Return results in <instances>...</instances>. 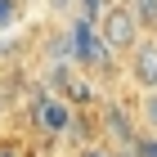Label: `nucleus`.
<instances>
[{
  "instance_id": "9d476101",
  "label": "nucleus",
  "mask_w": 157,
  "mask_h": 157,
  "mask_svg": "<svg viewBox=\"0 0 157 157\" xmlns=\"http://www.w3.org/2000/svg\"><path fill=\"white\" fill-rule=\"evenodd\" d=\"M13 5H18V0H0V23H9V18H13Z\"/></svg>"
},
{
  "instance_id": "20e7f679",
  "label": "nucleus",
  "mask_w": 157,
  "mask_h": 157,
  "mask_svg": "<svg viewBox=\"0 0 157 157\" xmlns=\"http://www.w3.org/2000/svg\"><path fill=\"white\" fill-rule=\"evenodd\" d=\"M103 126H108V135L117 139V144H135V130H130V121H126V108H117V103H112L108 117H103Z\"/></svg>"
},
{
  "instance_id": "f257e3e1",
  "label": "nucleus",
  "mask_w": 157,
  "mask_h": 157,
  "mask_svg": "<svg viewBox=\"0 0 157 157\" xmlns=\"http://www.w3.org/2000/svg\"><path fill=\"white\" fill-rule=\"evenodd\" d=\"M135 40H139V27L126 13V5H112V9L99 13V45L103 49H130Z\"/></svg>"
},
{
  "instance_id": "f8f14e48",
  "label": "nucleus",
  "mask_w": 157,
  "mask_h": 157,
  "mask_svg": "<svg viewBox=\"0 0 157 157\" xmlns=\"http://www.w3.org/2000/svg\"><path fill=\"white\" fill-rule=\"evenodd\" d=\"M63 5H67V0H54V9H63Z\"/></svg>"
},
{
  "instance_id": "2eb2a0df",
  "label": "nucleus",
  "mask_w": 157,
  "mask_h": 157,
  "mask_svg": "<svg viewBox=\"0 0 157 157\" xmlns=\"http://www.w3.org/2000/svg\"><path fill=\"white\" fill-rule=\"evenodd\" d=\"M153 45H157V40H153Z\"/></svg>"
},
{
  "instance_id": "0eeeda50",
  "label": "nucleus",
  "mask_w": 157,
  "mask_h": 157,
  "mask_svg": "<svg viewBox=\"0 0 157 157\" xmlns=\"http://www.w3.org/2000/svg\"><path fill=\"white\" fill-rule=\"evenodd\" d=\"M144 121L157 130V90H144Z\"/></svg>"
},
{
  "instance_id": "1a4fd4ad",
  "label": "nucleus",
  "mask_w": 157,
  "mask_h": 157,
  "mask_svg": "<svg viewBox=\"0 0 157 157\" xmlns=\"http://www.w3.org/2000/svg\"><path fill=\"white\" fill-rule=\"evenodd\" d=\"M81 13H85V23H90V18L103 13V5H99V0H81Z\"/></svg>"
},
{
  "instance_id": "39448f33",
  "label": "nucleus",
  "mask_w": 157,
  "mask_h": 157,
  "mask_svg": "<svg viewBox=\"0 0 157 157\" xmlns=\"http://www.w3.org/2000/svg\"><path fill=\"white\" fill-rule=\"evenodd\" d=\"M36 121H45L49 130H63V126H67V108L54 103V99H40L36 103Z\"/></svg>"
},
{
  "instance_id": "f03ea898",
  "label": "nucleus",
  "mask_w": 157,
  "mask_h": 157,
  "mask_svg": "<svg viewBox=\"0 0 157 157\" xmlns=\"http://www.w3.org/2000/svg\"><path fill=\"white\" fill-rule=\"evenodd\" d=\"M130 76L144 90H157V45L153 40H135L130 45Z\"/></svg>"
},
{
  "instance_id": "ddd939ff",
  "label": "nucleus",
  "mask_w": 157,
  "mask_h": 157,
  "mask_svg": "<svg viewBox=\"0 0 157 157\" xmlns=\"http://www.w3.org/2000/svg\"><path fill=\"white\" fill-rule=\"evenodd\" d=\"M85 157H99V153H85Z\"/></svg>"
},
{
  "instance_id": "7ed1b4c3",
  "label": "nucleus",
  "mask_w": 157,
  "mask_h": 157,
  "mask_svg": "<svg viewBox=\"0 0 157 157\" xmlns=\"http://www.w3.org/2000/svg\"><path fill=\"white\" fill-rule=\"evenodd\" d=\"M72 54H76V63H94V59H103V54H108V49L94 40V32H90V23H85V18L72 27Z\"/></svg>"
},
{
  "instance_id": "4468645a",
  "label": "nucleus",
  "mask_w": 157,
  "mask_h": 157,
  "mask_svg": "<svg viewBox=\"0 0 157 157\" xmlns=\"http://www.w3.org/2000/svg\"><path fill=\"white\" fill-rule=\"evenodd\" d=\"M121 157H130V153H121Z\"/></svg>"
},
{
  "instance_id": "6e6552de",
  "label": "nucleus",
  "mask_w": 157,
  "mask_h": 157,
  "mask_svg": "<svg viewBox=\"0 0 157 157\" xmlns=\"http://www.w3.org/2000/svg\"><path fill=\"white\" fill-rule=\"evenodd\" d=\"M130 157H157V139H135V144H130Z\"/></svg>"
},
{
  "instance_id": "423d86ee",
  "label": "nucleus",
  "mask_w": 157,
  "mask_h": 157,
  "mask_svg": "<svg viewBox=\"0 0 157 157\" xmlns=\"http://www.w3.org/2000/svg\"><path fill=\"white\" fill-rule=\"evenodd\" d=\"M126 13L135 18V27H157V0H126Z\"/></svg>"
},
{
  "instance_id": "9b49d317",
  "label": "nucleus",
  "mask_w": 157,
  "mask_h": 157,
  "mask_svg": "<svg viewBox=\"0 0 157 157\" xmlns=\"http://www.w3.org/2000/svg\"><path fill=\"white\" fill-rule=\"evenodd\" d=\"M0 157H23V148H18V144L9 139V144H0Z\"/></svg>"
}]
</instances>
